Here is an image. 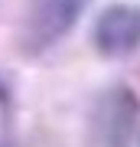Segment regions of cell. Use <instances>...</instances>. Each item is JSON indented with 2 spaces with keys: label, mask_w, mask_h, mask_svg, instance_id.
I'll return each instance as SVG.
<instances>
[{
  "label": "cell",
  "mask_w": 140,
  "mask_h": 147,
  "mask_svg": "<svg viewBox=\"0 0 140 147\" xmlns=\"http://www.w3.org/2000/svg\"><path fill=\"white\" fill-rule=\"evenodd\" d=\"M88 0H29L20 23V46L26 53H42L59 42L78 23Z\"/></svg>",
  "instance_id": "6da1fadb"
},
{
  "label": "cell",
  "mask_w": 140,
  "mask_h": 147,
  "mask_svg": "<svg viewBox=\"0 0 140 147\" xmlns=\"http://www.w3.org/2000/svg\"><path fill=\"white\" fill-rule=\"evenodd\" d=\"M140 101L134 98L130 88H111L98 98V105L91 111V131L94 144L101 147H127L130 134L137 124Z\"/></svg>",
  "instance_id": "7a4b0ae2"
},
{
  "label": "cell",
  "mask_w": 140,
  "mask_h": 147,
  "mask_svg": "<svg viewBox=\"0 0 140 147\" xmlns=\"http://www.w3.org/2000/svg\"><path fill=\"white\" fill-rule=\"evenodd\" d=\"M94 49L108 59H121L140 49V7L137 3H111L104 7L91 30Z\"/></svg>",
  "instance_id": "3957f363"
},
{
  "label": "cell",
  "mask_w": 140,
  "mask_h": 147,
  "mask_svg": "<svg viewBox=\"0 0 140 147\" xmlns=\"http://www.w3.org/2000/svg\"><path fill=\"white\" fill-rule=\"evenodd\" d=\"M7 98V92H3V82H0V101H3Z\"/></svg>",
  "instance_id": "277c9868"
}]
</instances>
